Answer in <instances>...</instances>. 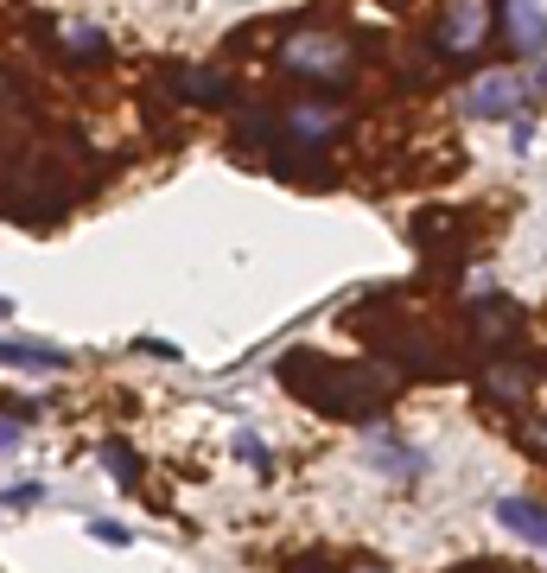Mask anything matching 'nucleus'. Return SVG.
<instances>
[{
    "mask_svg": "<svg viewBox=\"0 0 547 573\" xmlns=\"http://www.w3.org/2000/svg\"><path fill=\"white\" fill-rule=\"evenodd\" d=\"M236 453L249 458V465H261V471H267V446H255V440H249V433H236Z\"/></svg>",
    "mask_w": 547,
    "mask_h": 573,
    "instance_id": "13",
    "label": "nucleus"
},
{
    "mask_svg": "<svg viewBox=\"0 0 547 573\" xmlns=\"http://www.w3.org/2000/svg\"><path fill=\"white\" fill-rule=\"evenodd\" d=\"M20 446V420H0V453H13Z\"/></svg>",
    "mask_w": 547,
    "mask_h": 573,
    "instance_id": "15",
    "label": "nucleus"
},
{
    "mask_svg": "<svg viewBox=\"0 0 547 573\" xmlns=\"http://www.w3.org/2000/svg\"><path fill=\"white\" fill-rule=\"evenodd\" d=\"M0 363H38V370H51V363H64V350H51V344H7V338H0Z\"/></svg>",
    "mask_w": 547,
    "mask_h": 573,
    "instance_id": "7",
    "label": "nucleus"
},
{
    "mask_svg": "<svg viewBox=\"0 0 547 573\" xmlns=\"http://www.w3.org/2000/svg\"><path fill=\"white\" fill-rule=\"evenodd\" d=\"M510 45L522 51V58H535V51H547V13L542 7H510Z\"/></svg>",
    "mask_w": 547,
    "mask_h": 573,
    "instance_id": "4",
    "label": "nucleus"
},
{
    "mask_svg": "<svg viewBox=\"0 0 547 573\" xmlns=\"http://www.w3.org/2000/svg\"><path fill=\"white\" fill-rule=\"evenodd\" d=\"M528 96H535L528 76H510V71L477 76L472 89H465V115H477V121H490V115H515V109H528Z\"/></svg>",
    "mask_w": 547,
    "mask_h": 573,
    "instance_id": "1",
    "label": "nucleus"
},
{
    "mask_svg": "<svg viewBox=\"0 0 547 573\" xmlns=\"http://www.w3.org/2000/svg\"><path fill=\"white\" fill-rule=\"evenodd\" d=\"M103 458H109V471L121 485H134V453H128V446H103Z\"/></svg>",
    "mask_w": 547,
    "mask_h": 573,
    "instance_id": "10",
    "label": "nucleus"
},
{
    "mask_svg": "<svg viewBox=\"0 0 547 573\" xmlns=\"http://www.w3.org/2000/svg\"><path fill=\"white\" fill-rule=\"evenodd\" d=\"M293 141H306V147H325V141H331V115H325V109H299V115H293Z\"/></svg>",
    "mask_w": 547,
    "mask_h": 573,
    "instance_id": "8",
    "label": "nucleus"
},
{
    "mask_svg": "<svg viewBox=\"0 0 547 573\" xmlns=\"http://www.w3.org/2000/svg\"><path fill=\"white\" fill-rule=\"evenodd\" d=\"M484 20H490L484 0H459L452 20H445V33H439V45H445V51H472L477 38H484Z\"/></svg>",
    "mask_w": 547,
    "mask_h": 573,
    "instance_id": "2",
    "label": "nucleus"
},
{
    "mask_svg": "<svg viewBox=\"0 0 547 573\" xmlns=\"http://www.w3.org/2000/svg\"><path fill=\"white\" fill-rule=\"evenodd\" d=\"M287 58L299 64V71H325V83L344 76V45H337V38H293Z\"/></svg>",
    "mask_w": 547,
    "mask_h": 573,
    "instance_id": "3",
    "label": "nucleus"
},
{
    "mask_svg": "<svg viewBox=\"0 0 547 573\" xmlns=\"http://www.w3.org/2000/svg\"><path fill=\"white\" fill-rule=\"evenodd\" d=\"M179 96H191V103H229V83L217 71H179Z\"/></svg>",
    "mask_w": 547,
    "mask_h": 573,
    "instance_id": "6",
    "label": "nucleus"
},
{
    "mask_svg": "<svg viewBox=\"0 0 547 573\" xmlns=\"http://www.w3.org/2000/svg\"><path fill=\"white\" fill-rule=\"evenodd\" d=\"M38 497H45V491H38V485H20V491H0V503H13V510H26V503H38Z\"/></svg>",
    "mask_w": 547,
    "mask_h": 573,
    "instance_id": "14",
    "label": "nucleus"
},
{
    "mask_svg": "<svg viewBox=\"0 0 547 573\" xmlns=\"http://www.w3.org/2000/svg\"><path fill=\"white\" fill-rule=\"evenodd\" d=\"M497 516H503L522 541H547V510H542V503H528V497H503V503H497Z\"/></svg>",
    "mask_w": 547,
    "mask_h": 573,
    "instance_id": "5",
    "label": "nucleus"
},
{
    "mask_svg": "<svg viewBox=\"0 0 547 573\" xmlns=\"http://www.w3.org/2000/svg\"><path fill=\"white\" fill-rule=\"evenodd\" d=\"M490 389L510 402V395H522V370H490Z\"/></svg>",
    "mask_w": 547,
    "mask_h": 573,
    "instance_id": "11",
    "label": "nucleus"
},
{
    "mask_svg": "<svg viewBox=\"0 0 547 573\" xmlns=\"http://www.w3.org/2000/svg\"><path fill=\"white\" fill-rule=\"evenodd\" d=\"M64 51H71V58H103V51H109V38L90 33V26H64Z\"/></svg>",
    "mask_w": 547,
    "mask_h": 573,
    "instance_id": "9",
    "label": "nucleus"
},
{
    "mask_svg": "<svg viewBox=\"0 0 547 573\" xmlns=\"http://www.w3.org/2000/svg\"><path fill=\"white\" fill-rule=\"evenodd\" d=\"M90 535H96V541H109V548H128V541H134L121 523H90Z\"/></svg>",
    "mask_w": 547,
    "mask_h": 573,
    "instance_id": "12",
    "label": "nucleus"
}]
</instances>
